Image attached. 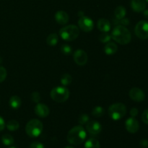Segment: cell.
<instances>
[{"mask_svg": "<svg viewBox=\"0 0 148 148\" xmlns=\"http://www.w3.org/2000/svg\"><path fill=\"white\" fill-rule=\"evenodd\" d=\"M65 148H74V147H72V146H67V147H66Z\"/></svg>", "mask_w": 148, "mask_h": 148, "instance_id": "cell-39", "label": "cell"}, {"mask_svg": "<svg viewBox=\"0 0 148 148\" xmlns=\"http://www.w3.org/2000/svg\"><path fill=\"white\" fill-rule=\"evenodd\" d=\"M145 1H147V2H148V0H145Z\"/></svg>", "mask_w": 148, "mask_h": 148, "instance_id": "cell-41", "label": "cell"}, {"mask_svg": "<svg viewBox=\"0 0 148 148\" xmlns=\"http://www.w3.org/2000/svg\"><path fill=\"white\" fill-rule=\"evenodd\" d=\"M74 60L77 64L83 66L88 62V54L82 49H77L74 53Z\"/></svg>", "mask_w": 148, "mask_h": 148, "instance_id": "cell-9", "label": "cell"}, {"mask_svg": "<svg viewBox=\"0 0 148 148\" xmlns=\"http://www.w3.org/2000/svg\"><path fill=\"white\" fill-rule=\"evenodd\" d=\"M79 124L81 125H84V124H87V123L89 121V116H88V114H82L79 116V120H78Z\"/></svg>", "mask_w": 148, "mask_h": 148, "instance_id": "cell-28", "label": "cell"}, {"mask_svg": "<svg viewBox=\"0 0 148 148\" xmlns=\"http://www.w3.org/2000/svg\"><path fill=\"white\" fill-rule=\"evenodd\" d=\"M1 142L6 146H10L14 144V138L9 134H5L1 137Z\"/></svg>", "mask_w": 148, "mask_h": 148, "instance_id": "cell-22", "label": "cell"}, {"mask_svg": "<svg viewBox=\"0 0 148 148\" xmlns=\"http://www.w3.org/2000/svg\"><path fill=\"white\" fill-rule=\"evenodd\" d=\"M111 36V38L121 45L128 44L132 40V35L130 30L125 26L120 25L114 27Z\"/></svg>", "mask_w": 148, "mask_h": 148, "instance_id": "cell-1", "label": "cell"}, {"mask_svg": "<svg viewBox=\"0 0 148 148\" xmlns=\"http://www.w3.org/2000/svg\"><path fill=\"white\" fill-rule=\"evenodd\" d=\"M1 62H2V58H1V56H0V64H1Z\"/></svg>", "mask_w": 148, "mask_h": 148, "instance_id": "cell-38", "label": "cell"}, {"mask_svg": "<svg viewBox=\"0 0 148 148\" xmlns=\"http://www.w3.org/2000/svg\"><path fill=\"white\" fill-rule=\"evenodd\" d=\"M119 20V25H120L125 26L130 24V20H129L127 18H124H124L121 19V20Z\"/></svg>", "mask_w": 148, "mask_h": 148, "instance_id": "cell-33", "label": "cell"}, {"mask_svg": "<svg viewBox=\"0 0 148 148\" xmlns=\"http://www.w3.org/2000/svg\"><path fill=\"white\" fill-rule=\"evenodd\" d=\"M143 14H144L145 17L148 18V10H145L144 11H143Z\"/></svg>", "mask_w": 148, "mask_h": 148, "instance_id": "cell-37", "label": "cell"}, {"mask_svg": "<svg viewBox=\"0 0 148 148\" xmlns=\"http://www.w3.org/2000/svg\"><path fill=\"white\" fill-rule=\"evenodd\" d=\"M129 95L132 100L136 102H142L144 101L145 98V92L138 88H134L130 90Z\"/></svg>", "mask_w": 148, "mask_h": 148, "instance_id": "cell-12", "label": "cell"}, {"mask_svg": "<svg viewBox=\"0 0 148 148\" xmlns=\"http://www.w3.org/2000/svg\"><path fill=\"white\" fill-rule=\"evenodd\" d=\"M31 100L32 101H33L34 103H38L40 101V95L39 94V92H33L31 94Z\"/></svg>", "mask_w": 148, "mask_h": 148, "instance_id": "cell-30", "label": "cell"}, {"mask_svg": "<svg viewBox=\"0 0 148 148\" xmlns=\"http://www.w3.org/2000/svg\"><path fill=\"white\" fill-rule=\"evenodd\" d=\"M140 145L144 148H147L148 147V140H145V139L142 140L140 141Z\"/></svg>", "mask_w": 148, "mask_h": 148, "instance_id": "cell-36", "label": "cell"}, {"mask_svg": "<svg viewBox=\"0 0 148 148\" xmlns=\"http://www.w3.org/2000/svg\"><path fill=\"white\" fill-rule=\"evenodd\" d=\"M59 35L62 39L66 41H72L77 39L79 35V27L76 25H69L62 27L59 30Z\"/></svg>", "mask_w": 148, "mask_h": 148, "instance_id": "cell-4", "label": "cell"}, {"mask_svg": "<svg viewBox=\"0 0 148 148\" xmlns=\"http://www.w3.org/2000/svg\"><path fill=\"white\" fill-rule=\"evenodd\" d=\"M58 41H59V37L56 33H51L46 38V43L49 46H56Z\"/></svg>", "mask_w": 148, "mask_h": 148, "instance_id": "cell-20", "label": "cell"}, {"mask_svg": "<svg viewBox=\"0 0 148 148\" xmlns=\"http://www.w3.org/2000/svg\"><path fill=\"white\" fill-rule=\"evenodd\" d=\"M100 143L98 140L95 138H90L85 143V148H100Z\"/></svg>", "mask_w": 148, "mask_h": 148, "instance_id": "cell-21", "label": "cell"}, {"mask_svg": "<svg viewBox=\"0 0 148 148\" xmlns=\"http://www.w3.org/2000/svg\"><path fill=\"white\" fill-rule=\"evenodd\" d=\"M78 25L79 27L84 32H90L94 27V23L92 19L87 16H81L78 20Z\"/></svg>", "mask_w": 148, "mask_h": 148, "instance_id": "cell-8", "label": "cell"}, {"mask_svg": "<svg viewBox=\"0 0 148 148\" xmlns=\"http://www.w3.org/2000/svg\"><path fill=\"white\" fill-rule=\"evenodd\" d=\"M51 98L57 103H64L69 97V91L65 87H56L51 91Z\"/></svg>", "mask_w": 148, "mask_h": 148, "instance_id": "cell-6", "label": "cell"}, {"mask_svg": "<svg viewBox=\"0 0 148 148\" xmlns=\"http://www.w3.org/2000/svg\"><path fill=\"white\" fill-rule=\"evenodd\" d=\"M61 51H62V53L65 55H69L72 53V49L71 48V46H69L67 44H64L62 45V47H61Z\"/></svg>", "mask_w": 148, "mask_h": 148, "instance_id": "cell-27", "label": "cell"}, {"mask_svg": "<svg viewBox=\"0 0 148 148\" xmlns=\"http://www.w3.org/2000/svg\"><path fill=\"white\" fill-rule=\"evenodd\" d=\"M97 27H98V30L102 33H107L111 29V24L108 20L105 18H101L98 20Z\"/></svg>", "mask_w": 148, "mask_h": 148, "instance_id": "cell-16", "label": "cell"}, {"mask_svg": "<svg viewBox=\"0 0 148 148\" xmlns=\"http://www.w3.org/2000/svg\"><path fill=\"white\" fill-rule=\"evenodd\" d=\"M111 38V36L107 33H102L99 36V40L102 43H108Z\"/></svg>", "mask_w": 148, "mask_h": 148, "instance_id": "cell-26", "label": "cell"}, {"mask_svg": "<svg viewBox=\"0 0 148 148\" xmlns=\"http://www.w3.org/2000/svg\"><path fill=\"white\" fill-rule=\"evenodd\" d=\"M19 127H20V124H19L18 121L16 120H10L7 124V128L11 132L16 131L18 130Z\"/></svg>", "mask_w": 148, "mask_h": 148, "instance_id": "cell-23", "label": "cell"}, {"mask_svg": "<svg viewBox=\"0 0 148 148\" xmlns=\"http://www.w3.org/2000/svg\"><path fill=\"white\" fill-rule=\"evenodd\" d=\"M127 114V107L121 103H116L110 106L108 108V115L114 121L122 119Z\"/></svg>", "mask_w": 148, "mask_h": 148, "instance_id": "cell-5", "label": "cell"}, {"mask_svg": "<svg viewBox=\"0 0 148 148\" xmlns=\"http://www.w3.org/2000/svg\"><path fill=\"white\" fill-rule=\"evenodd\" d=\"M142 120L145 124H148V108L145 110L144 112L142 114Z\"/></svg>", "mask_w": 148, "mask_h": 148, "instance_id": "cell-32", "label": "cell"}, {"mask_svg": "<svg viewBox=\"0 0 148 148\" xmlns=\"http://www.w3.org/2000/svg\"><path fill=\"white\" fill-rule=\"evenodd\" d=\"M87 137V133L82 126H76L69 130L67 134V141L71 145H78L83 143Z\"/></svg>", "mask_w": 148, "mask_h": 148, "instance_id": "cell-2", "label": "cell"}, {"mask_svg": "<svg viewBox=\"0 0 148 148\" xmlns=\"http://www.w3.org/2000/svg\"><path fill=\"white\" fill-rule=\"evenodd\" d=\"M125 127L126 130L132 134L137 132L140 128V124H139L138 121L134 117H130L127 119V120L125 122Z\"/></svg>", "mask_w": 148, "mask_h": 148, "instance_id": "cell-11", "label": "cell"}, {"mask_svg": "<svg viewBox=\"0 0 148 148\" xmlns=\"http://www.w3.org/2000/svg\"><path fill=\"white\" fill-rule=\"evenodd\" d=\"M135 34L141 40L148 39V22L141 20L135 27Z\"/></svg>", "mask_w": 148, "mask_h": 148, "instance_id": "cell-7", "label": "cell"}, {"mask_svg": "<svg viewBox=\"0 0 148 148\" xmlns=\"http://www.w3.org/2000/svg\"><path fill=\"white\" fill-rule=\"evenodd\" d=\"M72 82V77L69 74H64L61 78V83L64 86L69 85Z\"/></svg>", "mask_w": 148, "mask_h": 148, "instance_id": "cell-24", "label": "cell"}, {"mask_svg": "<svg viewBox=\"0 0 148 148\" xmlns=\"http://www.w3.org/2000/svg\"><path fill=\"white\" fill-rule=\"evenodd\" d=\"M30 148H45V147L40 142H33L30 144Z\"/></svg>", "mask_w": 148, "mask_h": 148, "instance_id": "cell-31", "label": "cell"}, {"mask_svg": "<svg viewBox=\"0 0 148 148\" xmlns=\"http://www.w3.org/2000/svg\"><path fill=\"white\" fill-rule=\"evenodd\" d=\"M131 7L136 12H143L146 8L145 0H132Z\"/></svg>", "mask_w": 148, "mask_h": 148, "instance_id": "cell-14", "label": "cell"}, {"mask_svg": "<svg viewBox=\"0 0 148 148\" xmlns=\"http://www.w3.org/2000/svg\"><path fill=\"white\" fill-rule=\"evenodd\" d=\"M7 70L3 66H0V83L5 80L7 77Z\"/></svg>", "mask_w": 148, "mask_h": 148, "instance_id": "cell-29", "label": "cell"}, {"mask_svg": "<svg viewBox=\"0 0 148 148\" xmlns=\"http://www.w3.org/2000/svg\"><path fill=\"white\" fill-rule=\"evenodd\" d=\"M130 115L132 117H134L135 118L137 115H138V110L136 108H132L130 110Z\"/></svg>", "mask_w": 148, "mask_h": 148, "instance_id": "cell-34", "label": "cell"}, {"mask_svg": "<svg viewBox=\"0 0 148 148\" xmlns=\"http://www.w3.org/2000/svg\"><path fill=\"white\" fill-rule=\"evenodd\" d=\"M92 116L95 117H101L104 114V109L101 106H96L92 110Z\"/></svg>", "mask_w": 148, "mask_h": 148, "instance_id": "cell-25", "label": "cell"}, {"mask_svg": "<svg viewBox=\"0 0 148 148\" xmlns=\"http://www.w3.org/2000/svg\"><path fill=\"white\" fill-rule=\"evenodd\" d=\"M22 101L17 95H13L10 99V106L13 109H18L21 106Z\"/></svg>", "mask_w": 148, "mask_h": 148, "instance_id": "cell-18", "label": "cell"}, {"mask_svg": "<svg viewBox=\"0 0 148 148\" xmlns=\"http://www.w3.org/2000/svg\"><path fill=\"white\" fill-rule=\"evenodd\" d=\"M117 50H118V46L113 42H108L104 47V51L107 55L114 54L117 51Z\"/></svg>", "mask_w": 148, "mask_h": 148, "instance_id": "cell-17", "label": "cell"}, {"mask_svg": "<svg viewBox=\"0 0 148 148\" xmlns=\"http://www.w3.org/2000/svg\"><path fill=\"white\" fill-rule=\"evenodd\" d=\"M126 14H127V10H126L125 7L123 6H119L114 11V15L117 20H121V19L124 18Z\"/></svg>", "mask_w": 148, "mask_h": 148, "instance_id": "cell-19", "label": "cell"}, {"mask_svg": "<svg viewBox=\"0 0 148 148\" xmlns=\"http://www.w3.org/2000/svg\"><path fill=\"white\" fill-rule=\"evenodd\" d=\"M5 122H4V120L3 119V118L1 116H0V132L2 131L3 130L5 127Z\"/></svg>", "mask_w": 148, "mask_h": 148, "instance_id": "cell-35", "label": "cell"}, {"mask_svg": "<svg viewBox=\"0 0 148 148\" xmlns=\"http://www.w3.org/2000/svg\"><path fill=\"white\" fill-rule=\"evenodd\" d=\"M86 130L92 135H97L101 133L102 126L96 121H89L86 124Z\"/></svg>", "mask_w": 148, "mask_h": 148, "instance_id": "cell-10", "label": "cell"}, {"mask_svg": "<svg viewBox=\"0 0 148 148\" xmlns=\"http://www.w3.org/2000/svg\"><path fill=\"white\" fill-rule=\"evenodd\" d=\"M9 148H16V147H9Z\"/></svg>", "mask_w": 148, "mask_h": 148, "instance_id": "cell-40", "label": "cell"}, {"mask_svg": "<svg viewBox=\"0 0 148 148\" xmlns=\"http://www.w3.org/2000/svg\"><path fill=\"white\" fill-rule=\"evenodd\" d=\"M43 130V125L40 121L38 119H31L27 122L25 127L26 134L30 137L36 138L39 137Z\"/></svg>", "mask_w": 148, "mask_h": 148, "instance_id": "cell-3", "label": "cell"}, {"mask_svg": "<svg viewBox=\"0 0 148 148\" xmlns=\"http://www.w3.org/2000/svg\"><path fill=\"white\" fill-rule=\"evenodd\" d=\"M35 113L40 118H45L49 115L50 110L46 105L38 103L35 107Z\"/></svg>", "mask_w": 148, "mask_h": 148, "instance_id": "cell-13", "label": "cell"}, {"mask_svg": "<svg viewBox=\"0 0 148 148\" xmlns=\"http://www.w3.org/2000/svg\"><path fill=\"white\" fill-rule=\"evenodd\" d=\"M55 20L59 25H65L69 21V15L66 12L59 10L55 14Z\"/></svg>", "mask_w": 148, "mask_h": 148, "instance_id": "cell-15", "label": "cell"}]
</instances>
